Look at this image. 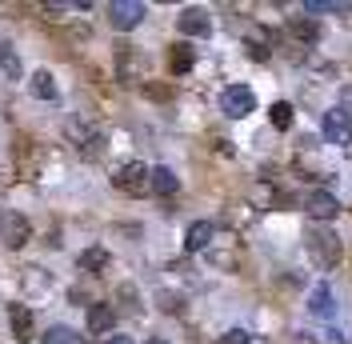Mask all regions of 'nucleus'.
I'll list each match as a JSON object with an SVG mask.
<instances>
[{"instance_id": "1", "label": "nucleus", "mask_w": 352, "mask_h": 344, "mask_svg": "<svg viewBox=\"0 0 352 344\" xmlns=\"http://www.w3.org/2000/svg\"><path fill=\"white\" fill-rule=\"evenodd\" d=\"M305 248L312 257V264H320V268H332L340 260V237L332 233L329 224H312L305 233Z\"/></svg>"}, {"instance_id": "2", "label": "nucleus", "mask_w": 352, "mask_h": 344, "mask_svg": "<svg viewBox=\"0 0 352 344\" xmlns=\"http://www.w3.org/2000/svg\"><path fill=\"white\" fill-rule=\"evenodd\" d=\"M148 164H140V160H129V164H120L116 169V176H112V184L120 189L124 196H144V193H153L148 189Z\"/></svg>"}, {"instance_id": "3", "label": "nucleus", "mask_w": 352, "mask_h": 344, "mask_svg": "<svg viewBox=\"0 0 352 344\" xmlns=\"http://www.w3.org/2000/svg\"><path fill=\"white\" fill-rule=\"evenodd\" d=\"M220 108H224V116L241 120V116H248V112L256 108V96H252V88L248 85H228L224 88V96H220Z\"/></svg>"}, {"instance_id": "4", "label": "nucleus", "mask_w": 352, "mask_h": 344, "mask_svg": "<svg viewBox=\"0 0 352 344\" xmlns=\"http://www.w3.org/2000/svg\"><path fill=\"white\" fill-rule=\"evenodd\" d=\"M320 132H324L329 144H349L352 140V116L344 108H329V112L320 116Z\"/></svg>"}, {"instance_id": "5", "label": "nucleus", "mask_w": 352, "mask_h": 344, "mask_svg": "<svg viewBox=\"0 0 352 344\" xmlns=\"http://www.w3.org/2000/svg\"><path fill=\"white\" fill-rule=\"evenodd\" d=\"M109 21H112V28L129 32V28H136V24L144 21V4L140 0H116L109 8Z\"/></svg>"}, {"instance_id": "6", "label": "nucleus", "mask_w": 352, "mask_h": 344, "mask_svg": "<svg viewBox=\"0 0 352 344\" xmlns=\"http://www.w3.org/2000/svg\"><path fill=\"white\" fill-rule=\"evenodd\" d=\"M28 220H24L21 213H0V237H4V244L8 248H21V244H28Z\"/></svg>"}, {"instance_id": "7", "label": "nucleus", "mask_w": 352, "mask_h": 344, "mask_svg": "<svg viewBox=\"0 0 352 344\" xmlns=\"http://www.w3.org/2000/svg\"><path fill=\"white\" fill-rule=\"evenodd\" d=\"M305 208H308V216L316 220V224H329L332 216H340V200L332 193H312L305 200Z\"/></svg>"}, {"instance_id": "8", "label": "nucleus", "mask_w": 352, "mask_h": 344, "mask_svg": "<svg viewBox=\"0 0 352 344\" xmlns=\"http://www.w3.org/2000/svg\"><path fill=\"white\" fill-rule=\"evenodd\" d=\"M176 28H180L184 36H208V32H212V21H208L204 8H184V12L176 17Z\"/></svg>"}, {"instance_id": "9", "label": "nucleus", "mask_w": 352, "mask_h": 344, "mask_svg": "<svg viewBox=\"0 0 352 344\" xmlns=\"http://www.w3.org/2000/svg\"><path fill=\"white\" fill-rule=\"evenodd\" d=\"M212 237H217V228H212L208 220H197V224L184 233V248H188V252H204V248L212 244Z\"/></svg>"}, {"instance_id": "10", "label": "nucleus", "mask_w": 352, "mask_h": 344, "mask_svg": "<svg viewBox=\"0 0 352 344\" xmlns=\"http://www.w3.org/2000/svg\"><path fill=\"white\" fill-rule=\"evenodd\" d=\"M308 312H312V316H324V321L336 312V301H332L329 284H316V288H312V297H308Z\"/></svg>"}, {"instance_id": "11", "label": "nucleus", "mask_w": 352, "mask_h": 344, "mask_svg": "<svg viewBox=\"0 0 352 344\" xmlns=\"http://www.w3.org/2000/svg\"><path fill=\"white\" fill-rule=\"evenodd\" d=\"M148 189H153L156 196H173L176 189H180V180H176L173 169H164V164H160V169L148 172Z\"/></svg>"}, {"instance_id": "12", "label": "nucleus", "mask_w": 352, "mask_h": 344, "mask_svg": "<svg viewBox=\"0 0 352 344\" xmlns=\"http://www.w3.org/2000/svg\"><path fill=\"white\" fill-rule=\"evenodd\" d=\"M116 324V308L112 304H92L88 308V332H109Z\"/></svg>"}, {"instance_id": "13", "label": "nucleus", "mask_w": 352, "mask_h": 344, "mask_svg": "<svg viewBox=\"0 0 352 344\" xmlns=\"http://www.w3.org/2000/svg\"><path fill=\"white\" fill-rule=\"evenodd\" d=\"M192 65H197V52H192L188 44H173V48H168V68H173V76H184Z\"/></svg>"}, {"instance_id": "14", "label": "nucleus", "mask_w": 352, "mask_h": 344, "mask_svg": "<svg viewBox=\"0 0 352 344\" xmlns=\"http://www.w3.org/2000/svg\"><path fill=\"white\" fill-rule=\"evenodd\" d=\"M8 321H12V336L16 341H28L32 336V312L24 304H8Z\"/></svg>"}, {"instance_id": "15", "label": "nucleus", "mask_w": 352, "mask_h": 344, "mask_svg": "<svg viewBox=\"0 0 352 344\" xmlns=\"http://www.w3.org/2000/svg\"><path fill=\"white\" fill-rule=\"evenodd\" d=\"M288 32H292L296 41H305V44H316L320 41V21H312V17H296V21H288Z\"/></svg>"}, {"instance_id": "16", "label": "nucleus", "mask_w": 352, "mask_h": 344, "mask_svg": "<svg viewBox=\"0 0 352 344\" xmlns=\"http://www.w3.org/2000/svg\"><path fill=\"white\" fill-rule=\"evenodd\" d=\"M244 44H248V56H252V61H268V56H272V32H268V28L252 32Z\"/></svg>"}, {"instance_id": "17", "label": "nucleus", "mask_w": 352, "mask_h": 344, "mask_svg": "<svg viewBox=\"0 0 352 344\" xmlns=\"http://www.w3.org/2000/svg\"><path fill=\"white\" fill-rule=\"evenodd\" d=\"M0 68H4V76H8V80H21V76H24L21 56H16V48H12L8 41H0Z\"/></svg>"}, {"instance_id": "18", "label": "nucleus", "mask_w": 352, "mask_h": 344, "mask_svg": "<svg viewBox=\"0 0 352 344\" xmlns=\"http://www.w3.org/2000/svg\"><path fill=\"white\" fill-rule=\"evenodd\" d=\"M28 88H32V96H41V100H56V80H52V72H32V80H28Z\"/></svg>"}, {"instance_id": "19", "label": "nucleus", "mask_w": 352, "mask_h": 344, "mask_svg": "<svg viewBox=\"0 0 352 344\" xmlns=\"http://www.w3.org/2000/svg\"><path fill=\"white\" fill-rule=\"evenodd\" d=\"M268 116H272V125H276L280 132L292 129V105H288V100H276V105L268 108Z\"/></svg>"}, {"instance_id": "20", "label": "nucleus", "mask_w": 352, "mask_h": 344, "mask_svg": "<svg viewBox=\"0 0 352 344\" xmlns=\"http://www.w3.org/2000/svg\"><path fill=\"white\" fill-rule=\"evenodd\" d=\"M104 264H109V252H104V248H88L85 257H80V268H85V272H100Z\"/></svg>"}, {"instance_id": "21", "label": "nucleus", "mask_w": 352, "mask_h": 344, "mask_svg": "<svg viewBox=\"0 0 352 344\" xmlns=\"http://www.w3.org/2000/svg\"><path fill=\"white\" fill-rule=\"evenodd\" d=\"M308 12H352V4L344 0H305Z\"/></svg>"}, {"instance_id": "22", "label": "nucleus", "mask_w": 352, "mask_h": 344, "mask_svg": "<svg viewBox=\"0 0 352 344\" xmlns=\"http://www.w3.org/2000/svg\"><path fill=\"white\" fill-rule=\"evenodd\" d=\"M44 344H76V336H72V328H65V324H52L44 332Z\"/></svg>"}, {"instance_id": "23", "label": "nucleus", "mask_w": 352, "mask_h": 344, "mask_svg": "<svg viewBox=\"0 0 352 344\" xmlns=\"http://www.w3.org/2000/svg\"><path fill=\"white\" fill-rule=\"evenodd\" d=\"M48 277H44V268H24V288H44Z\"/></svg>"}, {"instance_id": "24", "label": "nucleus", "mask_w": 352, "mask_h": 344, "mask_svg": "<svg viewBox=\"0 0 352 344\" xmlns=\"http://www.w3.org/2000/svg\"><path fill=\"white\" fill-rule=\"evenodd\" d=\"M156 304H160V308H164V312H180V297H176V292H160V297H156Z\"/></svg>"}, {"instance_id": "25", "label": "nucleus", "mask_w": 352, "mask_h": 344, "mask_svg": "<svg viewBox=\"0 0 352 344\" xmlns=\"http://www.w3.org/2000/svg\"><path fill=\"white\" fill-rule=\"evenodd\" d=\"M220 344H252V336H248L244 328H232V332H224V336H220Z\"/></svg>"}, {"instance_id": "26", "label": "nucleus", "mask_w": 352, "mask_h": 344, "mask_svg": "<svg viewBox=\"0 0 352 344\" xmlns=\"http://www.w3.org/2000/svg\"><path fill=\"white\" fill-rule=\"evenodd\" d=\"M80 152H85V156H100V152H104V136L96 132V136H92V140H88V144H85Z\"/></svg>"}, {"instance_id": "27", "label": "nucleus", "mask_w": 352, "mask_h": 344, "mask_svg": "<svg viewBox=\"0 0 352 344\" xmlns=\"http://www.w3.org/2000/svg\"><path fill=\"white\" fill-rule=\"evenodd\" d=\"M109 344H132V336H112Z\"/></svg>"}, {"instance_id": "28", "label": "nucleus", "mask_w": 352, "mask_h": 344, "mask_svg": "<svg viewBox=\"0 0 352 344\" xmlns=\"http://www.w3.org/2000/svg\"><path fill=\"white\" fill-rule=\"evenodd\" d=\"M148 344H164V341H160V336H156V341H148Z\"/></svg>"}]
</instances>
